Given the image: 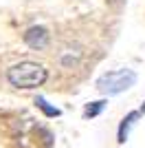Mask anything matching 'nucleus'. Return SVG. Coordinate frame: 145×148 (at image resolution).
Segmentation results:
<instances>
[{
  "mask_svg": "<svg viewBox=\"0 0 145 148\" xmlns=\"http://www.w3.org/2000/svg\"><path fill=\"white\" fill-rule=\"evenodd\" d=\"M141 113H145V102H143V108H141Z\"/></svg>",
  "mask_w": 145,
  "mask_h": 148,
  "instance_id": "nucleus-7",
  "label": "nucleus"
},
{
  "mask_svg": "<svg viewBox=\"0 0 145 148\" xmlns=\"http://www.w3.org/2000/svg\"><path fill=\"white\" fill-rule=\"evenodd\" d=\"M136 84V73L132 69H115V71H108L103 73L101 77H97L95 86L99 93L103 95H119V93L127 91Z\"/></svg>",
  "mask_w": 145,
  "mask_h": 148,
  "instance_id": "nucleus-2",
  "label": "nucleus"
},
{
  "mask_svg": "<svg viewBox=\"0 0 145 148\" xmlns=\"http://www.w3.org/2000/svg\"><path fill=\"white\" fill-rule=\"evenodd\" d=\"M48 40H51V36H48V31L44 29V27H31V29H26V33H24V44L31 47V49H35V51L46 49Z\"/></svg>",
  "mask_w": 145,
  "mask_h": 148,
  "instance_id": "nucleus-3",
  "label": "nucleus"
},
{
  "mask_svg": "<svg viewBox=\"0 0 145 148\" xmlns=\"http://www.w3.org/2000/svg\"><path fill=\"white\" fill-rule=\"evenodd\" d=\"M141 117V111H130L125 115V117L121 119L119 124V130H117V142L119 144H125L127 142V135H130V128H132L134 124H136V119Z\"/></svg>",
  "mask_w": 145,
  "mask_h": 148,
  "instance_id": "nucleus-4",
  "label": "nucleus"
},
{
  "mask_svg": "<svg viewBox=\"0 0 145 148\" xmlns=\"http://www.w3.org/2000/svg\"><path fill=\"white\" fill-rule=\"evenodd\" d=\"M48 77V71L37 62H20L7 71V80L16 88H37Z\"/></svg>",
  "mask_w": 145,
  "mask_h": 148,
  "instance_id": "nucleus-1",
  "label": "nucleus"
},
{
  "mask_svg": "<svg viewBox=\"0 0 145 148\" xmlns=\"http://www.w3.org/2000/svg\"><path fill=\"white\" fill-rule=\"evenodd\" d=\"M103 108H106V102H103V99H99V102H90V104H86V108H84V117H97Z\"/></svg>",
  "mask_w": 145,
  "mask_h": 148,
  "instance_id": "nucleus-6",
  "label": "nucleus"
},
{
  "mask_svg": "<svg viewBox=\"0 0 145 148\" xmlns=\"http://www.w3.org/2000/svg\"><path fill=\"white\" fill-rule=\"evenodd\" d=\"M35 104H37V108H40V111H42L44 115H46V117H60V115H62V111H60V108L51 106V104H48V102H46L44 97H37V99H35Z\"/></svg>",
  "mask_w": 145,
  "mask_h": 148,
  "instance_id": "nucleus-5",
  "label": "nucleus"
}]
</instances>
